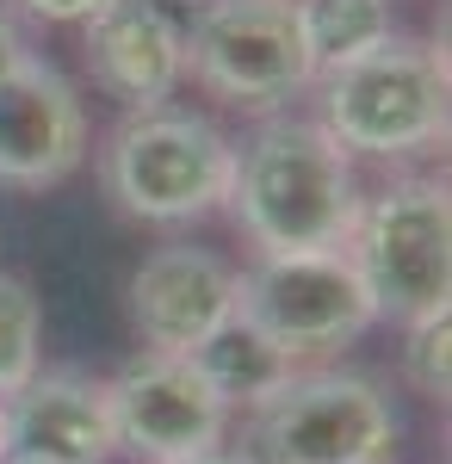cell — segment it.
Wrapping results in <instances>:
<instances>
[{"mask_svg": "<svg viewBox=\"0 0 452 464\" xmlns=\"http://www.w3.org/2000/svg\"><path fill=\"white\" fill-rule=\"evenodd\" d=\"M105 0H25V13L37 19H50V25H81V19H93Z\"/></svg>", "mask_w": 452, "mask_h": 464, "instance_id": "17", "label": "cell"}, {"mask_svg": "<svg viewBox=\"0 0 452 464\" xmlns=\"http://www.w3.org/2000/svg\"><path fill=\"white\" fill-rule=\"evenodd\" d=\"M112 428H118V452L149 464H180L217 452L223 428H230V402L205 384V372L186 353H137L112 384Z\"/></svg>", "mask_w": 452, "mask_h": 464, "instance_id": "8", "label": "cell"}, {"mask_svg": "<svg viewBox=\"0 0 452 464\" xmlns=\"http://www.w3.org/2000/svg\"><path fill=\"white\" fill-rule=\"evenodd\" d=\"M87 161V106L74 81L25 56L0 74V186H56Z\"/></svg>", "mask_w": 452, "mask_h": 464, "instance_id": "9", "label": "cell"}, {"mask_svg": "<svg viewBox=\"0 0 452 464\" xmlns=\"http://www.w3.org/2000/svg\"><path fill=\"white\" fill-rule=\"evenodd\" d=\"M223 205L260 254H335L359 223L353 155L310 118H267L230 161Z\"/></svg>", "mask_w": 452, "mask_h": 464, "instance_id": "1", "label": "cell"}, {"mask_svg": "<svg viewBox=\"0 0 452 464\" xmlns=\"http://www.w3.org/2000/svg\"><path fill=\"white\" fill-rule=\"evenodd\" d=\"M0 459H6V402H0Z\"/></svg>", "mask_w": 452, "mask_h": 464, "instance_id": "21", "label": "cell"}, {"mask_svg": "<svg viewBox=\"0 0 452 464\" xmlns=\"http://www.w3.org/2000/svg\"><path fill=\"white\" fill-rule=\"evenodd\" d=\"M0 464H56V459H32V452H6Z\"/></svg>", "mask_w": 452, "mask_h": 464, "instance_id": "20", "label": "cell"}, {"mask_svg": "<svg viewBox=\"0 0 452 464\" xmlns=\"http://www.w3.org/2000/svg\"><path fill=\"white\" fill-rule=\"evenodd\" d=\"M180 37L186 69L236 111H279L316 81L291 0H205Z\"/></svg>", "mask_w": 452, "mask_h": 464, "instance_id": "6", "label": "cell"}, {"mask_svg": "<svg viewBox=\"0 0 452 464\" xmlns=\"http://www.w3.org/2000/svg\"><path fill=\"white\" fill-rule=\"evenodd\" d=\"M348 260L378 316L416 322L427 310H447L452 297L447 179L409 174V179H390L384 192H372L348 236Z\"/></svg>", "mask_w": 452, "mask_h": 464, "instance_id": "4", "label": "cell"}, {"mask_svg": "<svg viewBox=\"0 0 452 464\" xmlns=\"http://www.w3.org/2000/svg\"><path fill=\"white\" fill-rule=\"evenodd\" d=\"M37 341H44V310L32 285L0 273V402L37 378Z\"/></svg>", "mask_w": 452, "mask_h": 464, "instance_id": "15", "label": "cell"}, {"mask_svg": "<svg viewBox=\"0 0 452 464\" xmlns=\"http://www.w3.org/2000/svg\"><path fill=\"white\" fill-rule=\"evenodd\" d=\"M186 359L205 372V384L223 396L230 409H260L279 384H291V378H298V359L285 353L273 334H260L242 310H236L230 322H217V328H211Z\"/></svg>", "mask_w": 452, "mask_h": 464, "instance_id": "13", "label": "cell"}, {"mask_svg": "<svg viewBox=\"0 0 452 464\" xmlns=\"http://www.w3.org/2000/svg\"><path fill=\"white\" fill-rule=\"evenodd\" d=\"M242 273L211 248L168 242L131 273V322L142 334V353H192L217 322L236 316Z\"/></svg>", "mask_w": 452, "mask_h": 464, "instance_id": "10", "label": "cell"}, {"mask_svg": "<svg viewBox=\"0 0 452 464\" xmlns=\"http://www.w3.org/2000/svg\"><path fill=\"white\" fill-rule=\"evenodd\" d=\"M230 161L236 149L230 137L199 118V111H131L112 143H105V192L118 198L124 217H142V223H192L223 205L230 192Z\"/></svg>", "mask_w": 452, "mask_h": 464, "instance_id": "3", "label": "cell"}, {"mask_svg": "<svg viewBox=\"0 0 452 464\" xmlns=\"http://www.w3.org/2000/svg\"><path fill=\"white\" fill-rule=\"evenodd\" d=\"M236 310L260 334H273L298 365L353 347L378 322V310H372V297L359 285L348 248H335V254H260L242 273Z\"/></svg>", "mask_w": 452, "mask_h": 464, "instance_id": "7", "label": "cell"}, {"mask_svg": "<svg viewBox=\"0 0 452 464\" xmlns=\"http://www.w3.org/2000/svg\"><path fill=\"white\" fill-rule=\"evenodd\" d=\"M6 452H32L56 464H105L118 452L105 384L81 372H37L6 396Z\"/></svg>", "mask_w": 452, "mask_h": 464, "instance_id": "12", "label": "cell"}, {"mask_svg": "<svg viewBox=\"0 0 452 464\" xmlns=\"http://www.w3.org/2000/svg\"><path fill=\"white\" fill-rule=\"evenodd\" d=\"M81 63L124 111H155L186 81V37L155 0H105L81 19Z\"/></svg>", "mask_w": 452, "mask_h": 464, "instance_id": "11", "label": "cell"}, {"mask_svg": "<svg viewBox=\"0 0 452 464\" xmlns=\"http://www.w3.org/2000/svg\"><path fill=\"white\" fill-rule=\"evenodd\" d=\"M447 347H452V316L427 310L409 322V347H403V372L427 402H447Z\"/></svg>", "mask_w": 452, "mask_h": 464, "instance_id": "16", "label": "cell"}, {"mask_svg": "<svg viewBox=\"0 0 452 464\" xmlns=\"http://www.w3.org/2000/svg\"><path fill=\"white\" fill-rule=\"evenodd\" d=\"M322 93V130L348 155L409 161L447 143V56L416 37H384L366 56L310 81Z\"/></svg>", "mask_w": 452, "mask_h": 464, "instance_id": "2", "label": "cell"}, {"mask_svg": "<svg viewBox=\"0 0 452 464\" xmlns=\"http://www.w3.org/2000/svg\"><path fill=\"white\" fill-rule=\"evenodd\" d=\"M180 464H248V459H230V452H199V459H180Z\"/></svg>", "mask_w": 452, "mask_h": 464, "instance_id": "19", "label": "cell"}, {"mask_svg": "<svg viewBox=\"0 0 452 464\" xmlns=\"http://www.w3.org/2000/svg\"><path fill=\"white\" fill-rule=\"evenodd\" d=\"M298 6V37L316 74L366 56L390 37V0H291Z\"/></svg>", "mask_w": 452, "mask_h": 464, "instance_id": "14", "label": "cell"}, {"mask_svg": "<svg viewBox=\"0 0 452 464\" xmlns=\"http://www.w3.org/2000/svg\"><path fill=\"white\" fill-rule=\"evenodd\" d=\"M403 421L359 372H298L248 421V464H397Z\"/></svg>", "mask_w": 452, "mask_h": 464, "instance_id": "5", "label": "cell"}, {"mask_svg": "<svg viewBox=\"0 0 452 464\" xmlns=\"http://www.w3.org/2000/svg\"><path fill=\"white\" fill-rule=\"evenodd\" d=\"M25 56H32V50H25V37L13 32V19L0 13V74H13L19 63H25Z\"/></svg>", "mask_w": 452, "mask_h": 464, "instance_id": "18", "label": "cell"}]
</instances>
